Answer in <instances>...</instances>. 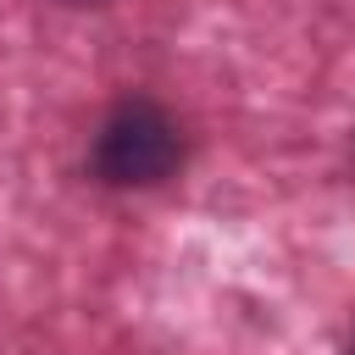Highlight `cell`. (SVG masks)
<instances>
[{"label": "cell", "instance_id": "obj_1", "mask_svg": "<svg viewBox=\"0 0 355 355\" xmlns=\"http://www.w3.org/2000/svg\"><path fill=\"white\" fill-rule=\"evenodd\" d=\"M94 178L111 189H150L161 178L178 172L183 161V128L166 105L133 94L122 105H111V116L94 133Z\"/></svg>", "mask_w": 355, "mask_h": 355}, {"label": "cell", "instance_id": "obj_2", "mask_svg": "<svg viewBox=\"0 0 355 355\" xmlns=\"http://www.w3.org/2000/svg\"><path fill=\"white\" fill-rule=\"evenodd\" d=\"M349 355H355V344H349Z\"/></svg>", "mask_w": 355, "mask_h": 355}]
</instances>
